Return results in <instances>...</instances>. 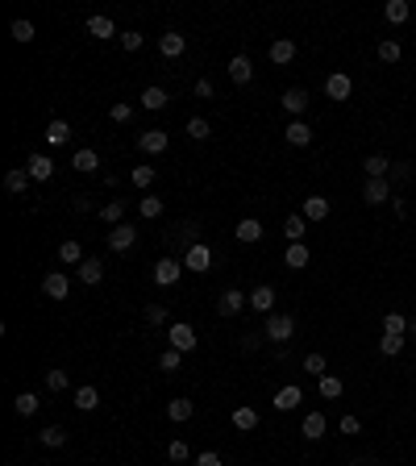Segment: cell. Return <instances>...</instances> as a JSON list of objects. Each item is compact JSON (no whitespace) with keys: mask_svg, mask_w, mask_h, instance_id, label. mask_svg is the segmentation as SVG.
<instances>
[{"mask_svg":"<svg viewBox=\"0 0 416 466\" xmlns=\"http://www.w3.org/2000/svg\"><path fill=\"white\" fill-rule=\"evenodd\" d=\"M325 429H329V425H325V413H308V417H304V425H300V433H304L308 442H321V438H325Z\"/></svg>","mask_w":416,"mask_h":466,"instance_id":"484cf974","label":"cell"},{"mask_svg":"<svg viewBox=\"0 0 416 466\" xmlns=\"http://www.w3.org/2000/svg\"><path fill=\"white\" fill-rule=\"evenodd\" d=\"M67 292H71V279H67L63 271H50V275L42 279V296H46V300H67Z\"/></svg>","mask_w":416,"mask_h":466,"instance_id":"52a82bcc","label":"cell"},{"mask_svg":"<svg viewBox=\"0 0 416 466\" xmlns=\"http://www.w3.org/2000/svg\"><path fill=\"white\" fill-rule=\"evenodd\" d=\"M238 242H246V246H254V242H263V221H254V217H246V221H238Z\"/></svg>","mask_w":416,"mask_h":466,"instance_id":"d4e9b609","label":"cell"},{"mask_svg":"<svg viewBox=\"0 0 416 466\" xmlns=\"http://www.w3.org/2000/svg\"><path fill=\"white\" fill-rule=\"evenodd\" d=\"M167 417H171L175 425H183V421H192V417H196V404H192L188 396H175V400L167 404Z\"/></svg>","mask_w":416,"mask_h":466,"instance_id":"7402d4cb","label":"cell"},{"mask_svg":"<svg viewBox=\"0 0 416 466\" xmlns=\"http://www.w3.org/2000/svg\"><path fill=\"white\" fill-rule=\"evenodd\" d=\"M138 213H142L146 221H158V217H163V200H158V196H142V200H138Z\"/></svg>","mask_w":416,"mask_h":466,"instance_id":"b9f144b4","label":"cell"},{"mask_svg":"<svg viewBox=\"0 0 416 466\" xmlns=\"http://www.w3.org/2000/svg\"><path fill=\"white\" fill-rule=\"evenodd\" d=\"M75 408H79V413L100 408V392H96V388H75Z\"/></svg>","mask_w":416,"mask_h":466,"instance_id":"e575fe53","label":"cell"},{"mask_svg":"<svg viewBox=\"0 0 416 466\" xmlns=\"http://www.w3.org/2000/svg\"><path fill=\"white\" fill-rule=\"evenodd\" d=\"M183 271H188V267H183L179 258H158V263H154V283H158V288H175Z\"/></svg>","mask_w":416,"mask_h":466,"instance_id":"277c9868","label":"cell"},{"mask_svg":"<svg viewBox=\"0 0 416 466\" xmlns=\"http://www.w3.org/2000/svg\"><path fill=\"white\" fill-rule=\"evenodd\" d=\"M350 92H354V79H350L346 71H333V75L325 79V96H329V100H350Z\"/></svg>","mask_w":416,"mask_h":466,"instance_id":"5b68a950","label":"cell"},{"mask_svg":"<svg viewBox=\"0 0 416 466\" xmlns=\"http://www.w3.org/2000/svg\"><path fill=\"white\" fill-rule=\"evenodd\" d=\"M300 213H304V221H325L329 217V200L325 196H304Z\"/></svg>","mask_w":416,"mask_h":466,"instance_id":"44dd1931","label":"cell"},{"mask_svg":"<svg viewBox=\"0 0 416 466\" xmlns=\"http://www.w3.org/2000/svg\"><path fill=\"white\" fill-rule=\"evenodd\" d=\"M363 200H367L371 208L388 204V200H392V179H367V188H363Z\"/></svg>","mask_w":416,"mask_h":466,"instance_id":"8992f818","label":"cell"},{"mask_svg":"<svg viewBox=\"0 0 416 466\" xmlns=\"http://www.w3.org/2000/svg\"><path fill=\"white\" fill-rule=\"evenodd\" d=\"M283 138H288V146H308L313 142V125L308 121H288Z\"/></svg>","mask_w":416,"mask_h":466,"instance_id":"ffe728a7","label":"cell"},{"mask_svg":"<svg viewBox=\"0 0 416 466\" xmlns=\"http://www.w3.org/2000/svg\"><path fill=\"white\" fill-rule=\"evenodd\" d=\"M8 33H13V42H33V38H38L33 21H25V17H17V21L8 25Z\"/></svg>","mask_w":416,"mask_h":466,"instance_id":"8d00e7d4","label":"cell"},{"mask_svg":"<svg viewBox=\"0 0 416 466\" xmlns=\"http://www.w3.org/2000/svg\"><path fill=\"white\" fill-rule=\"evenodd\" d=\"M183 367V354L179 350H163V358H158V371H167V375H175Z\"/></svg>","mask_w":416,"mask_h":466,"instance_id":"bcb514c9","label":"cell"},{"mask_svg":"<svg viewBox=\"0 0 416 466\" xmlns=\"http://www.w3.org/2000/svg\"><path fill=\"white\" fill-rule=\"evenodd\" d=\"M58 263H67V267H79V263H83V246H79L75 238L58 242Z\"/></svg>","mask_w":416,"mask_h":466,"instance_id":"f1b7e54d","label":"cell"},{"mask_svg":"<svg viewBox=\"0 0 416 466\" xmlns=\"http://www.w3.org/2000/svg\"><path fill=\"white\" fill-rule=\"evenodd\" d=\"M250 308L263 313V317H271V313H275V288H271V283H258V288L250 292Z\"/></svg>","mask_w":416,"mask_h":466,"instance_id":"8fae6325","label":"cell"},{"mask_svg":"<svg viewBox=\"0 0 416 466\" xmlns=\"http://www.w3.org/2000/svg\"><path fill=\"white\" fill-rule=\"evenodd\" d=\"M167 458H171V463H188V458H192L188 442H171V446H167Z\"/></svg>","mask_w":416,"mask_h":466,"instance_id":"db71d44e","label":"cell"},{"mask_svg":"<svg viewBox=\"0 0 416 466\" xmlns=\"http://www.w3.org/2000/svg\"><path fill=\"white\" fill-rule=\"evenodd\" d=\"M400 54H404V46H400L396 38H388V42H379V58H383V63H400Z\"/></svg>","mask_w":416,"mask_h":466,"instance_id":"f6af8a7d","label":"cell"},{"mask_svg":"<svg viewBox=\"0 0 416 466\" xmlns=\"http://www.w3.org/2000/svg\"><path fill=\"white\" fill-rule=\"evenodd\" d=\"M229 79H233V83H250V79H254L250 54H233V58H229Z\"/></svg>","mask_w":416,"mask_h":466,"instance_id":"9a60e30c","label":"cell"},{"mask_svg":"<svg viewBox=\"0 0 416 466\" xmlns=\"http://www.w3.org/2000/svg\"><path fill=\"white\" fill-rule=\"evenodd\" d=\"M8 466H13V463H8Z\"/></svg>","mask_w":416,"mask_h":466,"instance_id":"94428289","label":"cell"},{"mask_svg":"<svg viewBox=\"0 0 416 466\" xmlns=\"http://www.w3.org/2000/svg\"><path fill=\"white\" fill-rule=\"evenodd\" d=\"M183 267H188V271H196V275H204V271L213 267V250H208L204 242H192V246L183 250Z\"/></svg>","mask_w":416,"mask_h":466,"instance_id":"3957f363","label":"cell"},{"mask_svg":"<svg viewBox=\"0 0 416 466\" xmlns=\"http://www.w3.org/2000/svg\"><path fill=\"white\" fill-rule=\"evenodd\" d=\"M246 304H250V296H246V292H238V288H229V292H221V300H217V313H221V317H238Z\"/></svg>","mask_w":416,"mask_h":466,"instance_id":"ba28073f","label":"cell"},{"mask_svg":"<svg viewBox=\"0 0 416 466\" xmlns=\"http://www.w3.org/2000/svg\"><path fill=\"white\" fill-rule=\"evenodd\" d=\"M196 466H225V463H221V454L204 450V454H196Z\"/></svg>","mask_w":416,"mask_h":466,"instance_id":"9f6ffc18","label":"cell"},{"mask_svg":"<svg viewBox=\"0 0 416 466\" xmlns=\"http://www.w3.org/2000/svg\"><path fill=\"white\" fill-rule=\"evenodd\" d=\"M379 354H383V358L404 354V333H383V338H379Z\"/></svg>","mask_w":416,"mask_h":466,"instance_id":"836d02e7","label":"cell"},{"mask_svg":"<svg viewBox=\"0 0 416 466\" xmlns=\"http://www.w3.org/2000/svg\"><path fill=\"white\" fill-rule=\"evenodd\" d=\"M121 217H125V200H108V204L100 208V221H104V225H121Z\"/></svg>","mask_w":416,"mask_h":466,"instance_id":"7bdbcfd3","label":"cell"},{"mask_svg":"<svg viewBox=\"0 0 416 466\" xmlns=\"http://www.w3.org/2000/svg\"><path fill=\"white\" fill-rule=\"evenodd\" d=\"M46 388H50V392H67V388H71V379H67V371H63V367H54V371H46Z\"/></svg>","mask_w":416,"mask_h":466,"instance_id":"7dc6e473","label":"cell"},{"mask_svg":"<svg viewBox=\"0 0 416 466\" xmlns=\"http://www.w3.org/2000/svg\"><path fill=\"white\" fill-rule=\"evenodd\" d=\"M4 188H8L13 196H21V192L29 188V171H25V167H13V171L4 175Z\"/></svg>","mask_w":416,"mask_h":466,"instance_id":"d6a6232c","label":"cell"},{"mask_svg":"<svg viewBox=\"0 0 416 466\" xmlns=\"http://www.w3.org/2000/svg\"><path fill=\"white\" fill-rule=\"evenodd\" d=\"M158 54H163V58H179V54H183V33L167 29V33L158 38Z\"/></svg>","mask_w":416,"mask_h":466,"instance_id":"603a6c76","label":"cell"},{"mask_svg":"<svg viewBox=\"0 0 416 466\" xmlns=\"http://www.w3.org/2000/svg\"><path fill=\"white\" fill-rule=\"evenodd\" d=\"M279 104H283V108H288V117H292V121H300V113H304V108H308V92H304V88H288V92H283V100H279Z\"/></svg>","mask_w":416,"mask_h":466,"instance_id":"7c38bea8","label":"cell"},{"mask_svg":"<svg viewBox=\"0 0 416 466\" xmlns=\"http://www.w3.org/2000/svg\"><path fill=\"white\" fill-rule=\"evenodd\" d=\"M304 229H308L304 213H288V221H283V233H288V242H304Z\"/></svg>","mask_w":416,"mask_h":466,"instance_id":"1f68e13d","label":"cell"},{"mask_svg":"<svg viewBox=\"0 0 416 466\" xmlns=\"http://www.w3.org/2000/svg\"><path fill=\"white\" fill-rule=\"evenodd\" d=\"M233 429H238V433H254V429H258V413L246 408V404L233 408Z\"/></svg>","mask_w":416,"mask_h":466,"instance_id":"4dcf8cb0","label":"cell"},{"mask_svg":"<svg viewBox=\"0 0 416 466\" xmlns=\"http://www.w3.org/2000/svg\"><path fill=\"white\" fill-rule=\"evenodd\" d=\"M317 392H321V400H342L346 383H342L338 375H321V379H317Z\"/></svg>","mask_w":416,"mask_h":466,"instance_id":"f546056e","label":"cell"},{"mask_svg":"<svg viewBox=\"0 0 416 466\" xmlns=\"http://www.w3.org/2000/svg\"><path fill=\"white\" fill-rule=\"evenodd\" d=\"M304 371H308V375H317V379H321V375H329V371H325V354H308V358H304Z\"/></svg>","mask_w":416,"mask_h":466,"instance_id":"f5cc1de1","label":"cell"},{"mask_svg":"<svg viewBox=\"0 0 416 466\" xmlns=\"http://www.w3.org/2000/svg\"><path fill=\"white\" fill-rule=\"evenodd\" d=\"M71 167L88 175V171H96V167H100V154H96V150H75V158H71Z\"/></svg>","mask_w":416,"mask_h":466,"instance_id":"f35d334b","label":"cell"},{"mask_svg":"<svg viewBox=\"0 0 416 466\" xmlns=\"http://www.w3.org/2000/svg\"><path fill=\"white\" fill-rule=\"evenodd\" d=\"M188 138L192 142H204V138H213V125L204 117H188Z\"/></svg>","mask_w":416,"mask_h":466,"instance_id":"60d3db41","label":"cell"},{"mask_svg":"<svg viewBox=\"0 0 416 466\" xmlns=\"http://www.w3.org/2000/svg\"><path fill=\"white\" fill-rule=\"evenodd\" d=\"M146 321H150V325H158V329H163V325H171V313H167V308H163V304H150V308H146Z\"/></svg>","mask_w":416,"mask_h":466,"instance_id":"f907efd6","label":"cell"},{"mask_svg":"<svg viewBox=\"0 0 416 466\" xmlns=\"http://www.w3.org/2000/svg\"><path fill=\"white\" fill-rule=\"evenodd\" d=\"M25 171H29V179L46 183V179L54 175V158H50V154H29V158H25Z\"/></svg>","mask_w":416,"mask_h":466,"instance_id":"9c48e42d","label":"cell"},{"mask_svg":"<svg viewBox=\"0 0 416 466\" xmlns=\"http://www.w3.org/2000/svg\"><path fill=\"white\" fill-rule=\"evenodd\" d=\"M363 171H367V179H388L392 175V158L388 154H367L363 158Z\"/></svg>","mask_w":416,"mask_h":466,"instance_id":"e0dca14e","label":"cell"},{"mask_svg":"<svg viewBox=\"0 0 416 466\" xmlns=\"http://www.w3.org/2000/svg\"><path fill=\"white\" fill-rule=\"evenodd\" d=\"M88 33H92L96 42H104V38H117V25H113V17L96 13V17H88Z\"/></svg>","mask_w":416,"mask_h":466,"instance_id":"d6986e66","label":"cell"},{"mask_svg":"<svg viewBox=\"0 0 416 466\" xmlns=\"http://www.w3.org/2000/svg\"><path fill=\"white\" fill-rule=\"evenodd\" d=\"M167 142H171V138H167L163 129H146V133L138 138V150H142V154H163Z\"/></svg>","mask_w":416,"mask_h":466,"instance_id":"2e32d148","label":"cell"},{"mask_svg":"<svg viewBox=\"0 0 416 466\" xmlns=\"http://www.w3.org/2000/svg\"><path fill=\"white\" fill-rule=\"evenodd\" d=\"M392 175H396V179H408V175H413V167H408V163H396V171H392Z\"/></svg>","mask_w":416,"mask_h":466,"instance_id":"680465c9","label":"cell"},{"mask_svg":"<svg viewBox=\"0 0 416 466\" xmlns=\"http://www.w3.org/2000/svg\"><path fill=\"white\" fill-rule=\"evenodd\" d=\"M338 429H342V433H358V429H363V425H358V417H354V413H346V417H342V425H338Z\"/></svg>","mask_w":416,"mask_h":466,"instance_id":"11a10c76","label":"cell"},{"mask_svg":"<svg viewBox=\"0 0 416 466\" xmlns=\"http://www.w3.org/2000/svg\"><path fill=\"white\" fill-rule=\"evenodd\" d=\"M383 333H404L408 338V317L404 313H388L383 317Z\"/></svg>","mask_w":416,"mask_h":466,"instance_id":"ee69618b","label":"cell"},{"mask_svg":"<svg viewBox=\"0 0 416 466\" xmlns=\"http://www.w3.org/2000/svg\"><path fill=\"white\" fill-rule=\"evenodd\" d=\"M38 442H42L46 450H58V446H67V433H63L58 425H46V429L38 433Z\"/></svg>","mask_w":416,"mask_h":466,"instance_id":"ab89813d","label":"cell"},{"mask_svg":"<svg viewBox=\"0 0 416 466\" xmlns=\"http://www.w3.org/2000/svg\"><path fill=\"white\" fill-rule=\"evenodd\" d=\"M292 58H296V42H292V38L271 42V63H275V67H288Z\"/></svg>","mask_w":416,"mask_h":466,"instance_id":"cb8c5ba5","label":"cell"},{"mask_svg":"<svg viewBox=\"0 0 416 466\" xmlns=\"http://www.w3.org/2000/svg\"><path fill=\"white\" fill-rule=\"evenodd\" d=\"M46 142H50V146H67V142H71V125H67L63 117H54V121L46 125Z\"/></svg>","mask_w":416,"mask_h":466,"instance_id":"83f0119b","label":"cell"},{"mask_svg":"<svg viewBox=\"0 0 416 466\" xmlns=\"http://www.w3.org/2000/svg\"><path fill=\"white\" fill-rule=\"evenodd\" d=\"M129 183H133V188H150V183H154V167H133V171H129Z\"/></svg>","mask_w":416,"mask_h":466,"instance_id":"c3c4849f","label":"cell"},{"mask_svg":"<svg viewBox=\"0 0 416 466\" xmlns=\"http://www.w3.org/2000/svg\"><path fill=\"white\" fill-rule=\"evenodd\" d=\"M167 342H171V350H179V354H192V350L200 346V338H196L192 325H167Z\"/></svg>","mask_w":416,"mask_h":466,"instance_id":"7a4b0ae2","label":"cell"},{"mask_svg":"<svg viewBox=\"0 0 416 466\" xmlns=\"http://www.w3.org/2000/svg\"><path fill=\"white\" fill-rule=\"evenodd\" d=\"M300 400H304V392H300L296 383H288V388H279V392H275V400H271V404H275V413H292V408H300Z\"/></svg>","mask_w":416,"mask_h":466,"instance_id":"5bb4252c","label":"cell"},{"mask_svg":"<svg viewBox=\"0 0 416 466\" xmlns=\"http://www.w3.org/2000/svg\"><path fill=\"white\" fill-rule=\"evenodd\" d=\"M263 333H267L271 342H279V346H283V342H292V338H296V317H292V313H271V317H267V325H263Z\"/></svg>","mask_w":416,"mask_h":466,"instance_id":"6da1fadb","label":"cell"},{"mask_svg":"<svg viewBox=\"0 0 416 466\" xmlns=\"http://www.w3.org/2000/svg\"><path fill=\"white\" fill-rule=\"evenodd\" d=\"M196 96H200V100H213V83H208V79H196Z\"/></svg>","mask_w":416,"mask_h":466,"instance_id":"6f0895ef","label":"cell"},{"mask_svg":"<svg viewBox=\"0 0 416 466\" xmlns=\"http://www.w3.org/2000/svg\"><path fill=\"white\" fill-rule=\"evenodd\" d=\"M408 333H413V338H416V321H408Z\"/></svg>","mask_w":416,"mask_h":466,"instance_id":"91938a15","label":"cell"},{"mask_svg":"<svg viewBox=\"0 0 416 466\" xmlns=\"http://www.w3.org/2000/svg\"><path fill=\"white\" fill-rule=\"evenodd\" d=\"M75 275H79V283H88V288H96V283L104 279V263H100V258H83V263L75 267Z\"/></svg>","mask_w":416,"mask_h":466,"instance_id":"ac0fdd59","label":"cell"},{"mask_svg":"<svg viewBox=\"0 0 416 466\" xmlns=\"http://www.w3.org/2000/svg\"><path fill=\"white\" fill-rule=\"evenodd\" d=\"M383 17H388L392 25H404V21L413 17V4H408V0H388V4H383Z\"/></svg>","mask_w":416,"mask_h":466,"instance_id":"4316f807","label":"cell"},{"mask_svg":"<svg viewBox=\"0 0 416 466\" xmlns=\"http://www.w3.org/2000/svg\"><path fill=\"white\" fill-rule=\"evenodd\" d=\"M108 117H113L117 125H129V121H133V104H125V100H121V104H113V108H108Z\"/></svg>","mask_w":416,"mask_h":466,"instance_id":"681fc988","label":"cell"},{"mask_svg":"<svg viewBox=\"0 0 416 466\" xmlns=\"http://www.w3.org/2000/svg\"><path fill=\"white\" fill-rule=\"evenodd\" d=\"M142 42H146V38H142L138 29H125V33H121V46H125V54H133V50H142Z\"/></svg>","mask_w":416,"mask_h":466,"instance_id":"816d5d0a","label":"cell"},{"mask_svg":"<svg viewBox=\"0 0 416 466\" xmlns=\"http://www.w3.org/2000/svg\"><path fill=\"white\" fill-rule=\"evenodd\" d=\"M133 242H138V229H133V225H113V229H108V250L125 254Z\"/></svg>","mask_w":416,"mask_h":466,"instance_id":"30bf717a","label":"cell"},{"mask_svg":"<svg viewBox=\"0 0 416 466\" xmlns=\"http://www.w3.org/2000/svg\"><path fill=\"white\" fill-rule=\"evenodd\" d=\"M171 100H167V92L163 88H146L142 92V108H150V113H158V108H167Z\"/></svg>","mask_w":416,"mask_h":466,"instance_id":"74e56055","label":"cell"},{"mask_svg":"<svg viewBox=\"0 0 416 466\" xmlns=\"http://www.w3.org/2000/svg\"><path fill=\"white\" fill-rule=\"evenodd\" d=\"M313 263V250L304 246V242H288V254H283V267H292V271H304Z\"/></svg>","mask_w":416,"mask_h":466,"instance_id":"4fadbf2b","label":"cell"},{"mask_svg":"<svg viewBox=\"0 0 416 466\" xmlns=\"http://www.w3.org/2000/svg\"><path fill=\"white\" fill-rule=\"evenodd\" d=\"M38 408H42V400H38L33 392H21V396L13 400V413H17V417H33Z\"/></svg>","mask_w":416,"mask_h":466,"instance_id":"d590c367","label":"cell"}]
</instances>
